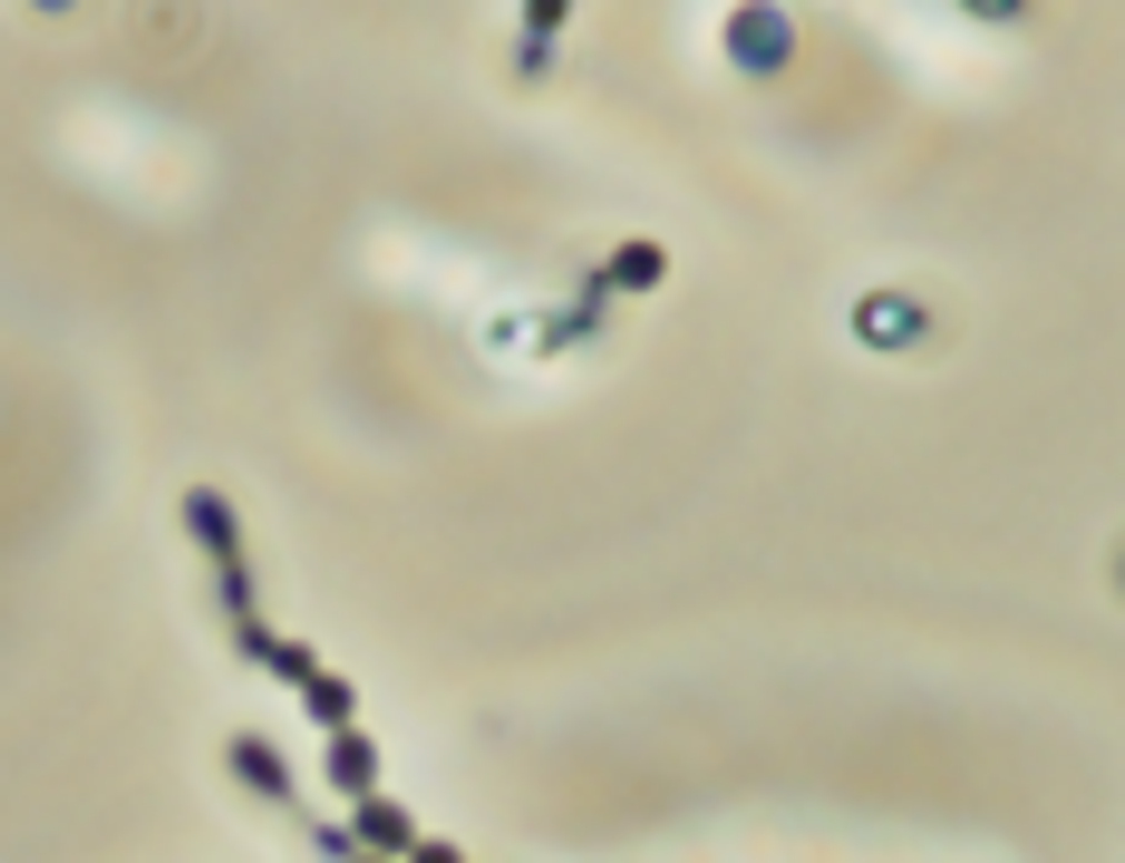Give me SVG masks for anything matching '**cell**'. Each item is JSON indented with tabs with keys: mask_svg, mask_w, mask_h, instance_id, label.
Listing matches in <instances>:
<instances>
[{
	"mask_svg": "<svg viewBox=\"0 0 1125 863\" xmlns=\"http://www.w3.org/2000/svg\"><path fill=\"white\" fill-rule=\"evenodd\" d=\"M330 776H340V786H369V747H359V737H340V747H330Z\"/></svg>",
	"mask_w": 1125,
	"mask_h": 863,
	"instance_id": "cell-1",
	"label": "cell"
},
{
	"mask_svg": "<svg viewBox=\"0 0 1125 863\" xmlns=\"http://www.w3.org/2000/svg\"><path fill=\"white\" fill-rule=\"evenodd\" d=\"M359 834H369V844H408V815H398V805H369V815H359Z\"/></svg>",
	"mask_w": 1125,
	"mask_h": 863,
	"instance_id": "cell-2",
	"label": "cell"
}]
</instances>
